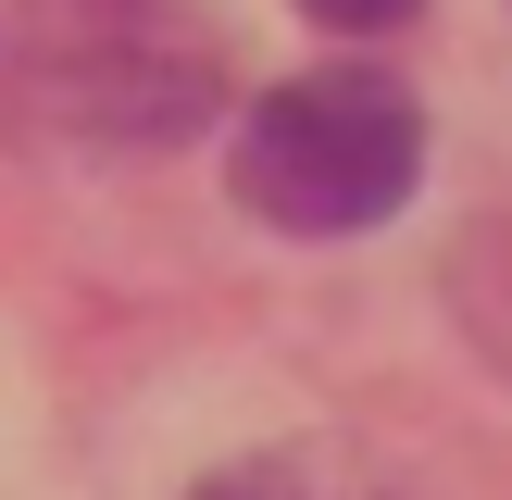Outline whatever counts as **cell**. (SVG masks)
<instances>
[{"label": "cell", "instance_id": "7a4b0ae2", "mask_svg": "<svg viewBox=\"0 0 512 500\" xmlns=\"http://www.w3.org/2000/svg\"><path fill=\"white\" fill-rule=\"evenodd\" d=\"M238 200L288 238H350V225H388L425 175V113L400 75L375 63H325V75H288V88L250 100L238 150H225Z\"/></svg>", "mask_w": 512, "mask_h": 500}, {"label": "cell", "instance_id": "277c9868", "mask_svg": "<svg viewBox=\"0 0 512 500\" xmlns=\"http://www.w3.org/2000/svg\"><path fill=\"white\" fill-rule=\"evenodd\" d=\"M200 500H313V488H300V463H225Z\"/></svg>", "mask_w": 512, "mask_h": 500}, {"label": "cell", "instance_id": "3957f363", "mask_svg": "<svg viewBox=\"0 0 512 500\" xmlns=\"http://www.w3.org/2000/svg\"><path fill=\"white\" fill-rule=\"evenodd\" d=\"M450 313L475 325V350L512 375V213H475L463 250H450Z\"/></svg>", "mask_w": 512, "mask_h": 500}, {"label": "cell", "instance_id": "5b68a950", "mask_svg": "<svg viewBox=\"0 0 512 500\" xmlns=\"http://www.w3.org/2000/svg\"><path fill=\"white\" fill-rule=\"evenodd\" d=\"M313 25H338V38H388V25H413V0H300Z\"/></svg>", "mask_w": 512, "mask_h": 500}, {"label": "cell", "instance_id": "6da1fadb", "mask_svg": "<svg viewBox=\"0 0 512 500\" xmlns=\"http://www.w3.org/2000/svg\"><path fill=\"white\" fill-rule=\"evenodd\" d=\"M213 50L163 0H13V113L38 138L163 150L213 125Z\"/></svg>", "mask_w": 512, "mask_h": 500}]
</instances>
